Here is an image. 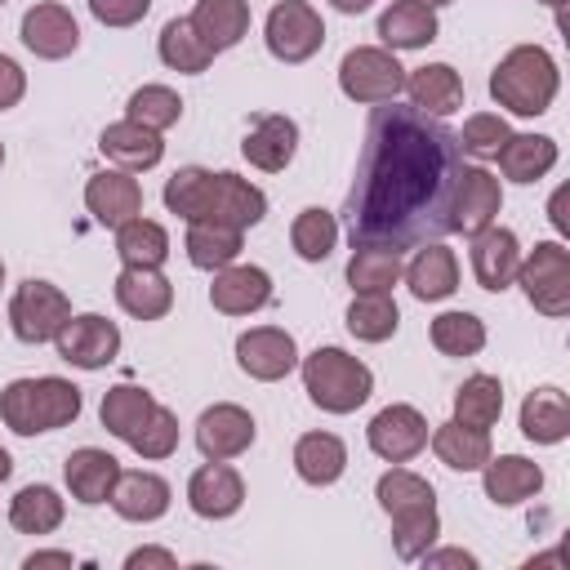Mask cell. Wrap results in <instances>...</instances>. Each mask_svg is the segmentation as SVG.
Returning <instances> with one entry per match:
<instances>
[{"label": "cell", "instance_id": "6da1fadb", "mask_svg": "<svg viewBox=\"0 0 570 570\" xmlns=\"http://www.w3.org/2000/svg\"><path fill=\"white\" fill-rule=\"evenodd\" d=\"M463 169V147L441 116L379 102L365 125L356 178L343 200L352 245L414 249L450 232V200Z\"/></svg>", "mask_w": 570, "mask_h": 570}, {"label": "cell", "instance_id": "7a4b0ae2", "mask_svg": "<svg viewBox=\"0 0 570 570\" xmlns=\"http://www.w3.org/2000/svg\"><path fill=\"white\" fill-rule=\"evenodd\" d=\"M165 209L187 218V223H227V227H254L267 214V196L232 174V169H200V165H183L169 183H165Z\"/></svg>", "mask_w": 570, "mask_h": 570}, {"label": "cell", "instance_id": "3957f363", "mask_svg": "<svg viewBox=\"0 0 570 570\" xmlns=\"http://www.w3.org/2000/svg\"><path fill=\"white\" fill-rule=\"evenodd\" d=\"M379 508L392 517V548L401 561H419L436 534H441V517H436V490L410 472V468H392L379 476L374 485Z\"/></svg>", "mask_w": 570, "mask_h": 570}, {"label": "cell", "instance_id": "277c9868", "mask_svg": "<svg viewBox=\"0 0 570 570\" xmlns=\"http://www.w3.org/2000/svg\"><path fill=\"white\" fill-rule=\"evenodd\" d=\"M76 414H80V387L71 379H58V374L13 379L0 392V419L18 436L58 432V428L76 423Z\"/></svg>", "mask_w": 570, "mask_h": 570}, {"label": "cell", "instance_id": "5b68a950", "mask_svg": "<svg viewBox=\"0 0 570 570\" xmlns=\"http://www.w3.org/2000/svg\"><path fill=\"white\" fill-rule=\"evenodd\" d=\"M557 89H561V71L543 45H517L490 71V98L512 116H543Z\"/></svg>", "mask_w": 570, "mask_h": 570}, {"label": "cell", "instance_id": "8992f818", "mask_svg": "<svg viewBox=\"0 0 570 570\" xmlns=\"http://www.w3.org/2000/svg\"><path fill=\"white\" fill-rule=\"evenodd\" d=\"M303 392L312 396L316 410L325 414H352L370 401L374 392V374L365 361H356L343 347H316L312 356H303Z\"/></svg>", "mask_w": 570, "mask_h": 570}, {"label": "cell", "instance_id": "52a82bcc", "mask_svg": "<svg viewBox=\"0 0 570 570\" xmlns=\"http://www.w3.org/2000/svg\"><path fill=\"white\" fill-rule=\"evenodd\" d=\"M338 89L361 107H379L405 89V67L383 45H356L338 62Z\"/></svg>", "mask_w": 570, "mask_h": 570}, {"label": "cell", "instance_id": "ba28073f", "mask_svg": "<svg viewBox=\"0 0 570 570\" xmlns=\"http://www.w3.org/2000/svg\"><path fill=\"white\" fill-rule=\"evenodd\" d=\"M517 285L525 289L530 307L543 316H566L570 312V249L561 240H539L521 267H517Z\"/></svg>", "mask_w": 570, "mask_h": 570}, {"label": "cell", "instance_id": "9c48e42d", "mask_svg": "<svg viewBox=\"0 0 570 570\" xmlns=\"http://www.w3.org/2000/svg\"><path fill=\"white\" fill-rule=\"evenodd\" d=\"M71 321V298L49 281H22L9 298V330L18 343H53L58 330Z\"/></svg>", "mask_w": 570, "mask_h": 570}, {"label": "cell", "instance_id": "30bf717a", "mask_svg": "<svg viewBox=\"0 0 570 570\" xmlns=\"http://www.w3.org/2000/svg\"><path fill=\"white\" fill-rule=\"evenodd\" d=\"M263 40L276 62L294 67V62H307L325 45V22L307 0H281V4H272L267 22H263Z\"/></svg>", "mask_w": 570, "mask_h": 570}, {"label": "cell", "instance_id": "8fae6325", "mask_svg": "<svg viewBox=\"0 0 570 570\" xmlns=\"http://www.w3.org/2000/svg\"><path fill=\"white\" fill-rule=\"evenodd\" d=\"M53 343H58V356L67 365H76V370H102L120 352V330H116V321H107L98 312H80V316H71L58 330Z\"/></svg>", "mask_w": 570, "mask_h": 570}, {"label": "cell", "instance_id": "7c38bea8", "mask_svg": "<svg viewBox=\"0 0 570 570\" xmlns=\"http://www.w3.org/2000/svg\"><path fill=\"white\" fill-rule=\"evenodd\" d=\"M503 209V187L490 169L481 165H463L459 183H454V200H450V232L476 236L481 227H490Z\"/></svg>", "mask_w": 570, "mask_h": 570}, {"label": "cell", "instance_id": "4fadbf2b", "mask_svg": "<svg viewBox=\"0 0 570 570\" xmlns=\"http://www.w3.org/2000/svg\"><path fill=\"white\" fill-rule=\"evenodd\" d=\"M365 441L383 463H410L428 445V419L414 405H387L370 419Z\"/></svg>", "mask_w": 570, "mask_h": 570}, {"label": "cell", "instance_id": "5bb4252c", "mask_svg": "<svg viewBox=\"0 0 570 570\" xmlns=\"http://www.w3.org/2000/svg\"><path fill=\"white\" fill-rule=\"evenodd\" d=\"M18 36H22V45H27L36 58H45V62H58V58H67V53L80 49V27H76L71 9H67V4H53V0L31 4V9L22 13V22H18Z\"/></svg>", "mask_w": 570, "mask_h": 570}, {"label": "cell", "instance_id": "9a60e30c", "mask_svg": "<svg viewBox=\"0 0 570 570\" xmlns=\"http://www.w3.org/2000/svg\"><path fill=\"white\" fill-rule=\"evenodd\" d=\"M236 365L258 379V383H276L285 379L294 365H298V347H294V334L276 330V325H258V330H245L236 338Z\"/></svg>", "mask_w": 570, "mask_h": 570}, {"label": "cell", "instance_id": "2e32d148", "mask_svg": "<svg viewBox=\"0 0 570 570\" xmlns=\"http://www.w3.org/2000/svg\"><path fill=\"white\" fill-rule=\"evenodd\" d=\"M254 436H258L254 414L232 401H218L196 419V450L205 459H236L254 445Z\"/></svg>", "mask_w": 570, "mask_h": 570}, {"label": "cell", "instance_id": "e0dca14e", "mask_svg": "<svg viewBox=\"0 0 570 570\" xmlns=\"http://www.w3.org/2000/svg\"><path fill=\"white\" fill-rule=\"evenodd\" d=\"M187 503L205 521L236 517L245 503V481L236 468H227V459H205V468H196L187 481Z\"/></svg>", "mask_w": 570, "mask_h": 570}, {"label": "cell", "instance_id": "ac0fdd59", "mask_svg": "<svg viewBox=\"0 0 570 570\" xmlns=\"http://www.w3.org/2000/svg\"><path fill=\"white\" fill-rule=\"evenodd\" d=\"M468 258H472V276H476L481 289H490V294L508 289V285L517 281V267H521L517 232H508V227H499V223L481 227V232L472 236Z\"/></svg>", "mask_w": 570, "mask_h": 570}, {"label": "cell", "instance_id": "d6986e66", "mask_svg": "<svg viewBox=\"0 0 570 570\" xmlns=\"http://www.w3.org/2000/svg\"><path fill=\"white\" fill-rule=\"evenodd\" d=\"M209 303L223 316H249V312L272 303V276L263 267H254V263H227V267L214 272Z\"/></svg>", "mask_w": 570, "mask_h": 570}, {"label": "cell", "instance_id": "ffe728a7", "mask_svg": "<svg viewBox=\"0 0 570 570\" xmlns=\"http://www.w3.org/2000/svg\"><path fill=\"white\" fill-rule=\"evenodd\" d=\"M85 209L102 227H120L142 214V187L129 169H102L85 183Z\"/></svg>", "mask_w": 570, "mask_h": 570}, {"label": "cell", "instance_id": "44dd1931", "mask_svg": "<svg viewBox=\"0 0 570 570\" xmlns=\"http://www.w3.org/2000/svg\"><path fill=\"white\" fill-rule=\"evenodd\" d=\"M240 151H245V160H249L254 169L281 174V169L294 160V151H298V125H294L289 116H281V111H267V116H258V120L249 125Z\"/></svg>", "mask_w": 570, "mask_h": 570}, {"label": "cell", "instance_id": "7402d4cb", "mask_svg": "<svg viewBox=\"0 0 570 570\" xmlns=\"http://www.w3.org/2000/svg\"><path fill=\"white\" fill-rule=\"evenodd\" d=\"M98 151H102L116 169L142 174V169H156V165H160L165 142H160V134H156V129H147V125H138V120H129V116H125V120H116V125H107V129H102Z\"/></svg>", "mask_w": 570, "mask_h": 570}, {"label": "cell", "instance_id": "603a6c76", "mask_svg": "<svg viewBox=\"0 0 570 570\" xmlns=\"http://www.w3.org/2000/svg\"><path fill=\"white\" fill-rule=\"evenodd\" d=\"M481 485H485V499L499 503V508H517L525 499H534L543 490V468L525 454H490L485 468H481Z\"/></svg>", "mask_w": 570, "mask_h": 570}, {"label": "cell", "instance_id": "cb8c5ba5", "mask_svg": "<svg viewBox=\"0 0 570 570\" xmlns=\"http://www.w3.org/2000/svg\"><path fill=\"white\" fill-rule=\"evenodd\" d=\"M111 289H116V303L134 321H160L174 307V285L160 267H120Z\"/></svg>", "mask_w": 570, "mask_h": 570}, {"label": "cell", "instance_id": "d4e9b609", "mask_svg": "<svg viewBox=\"0 0 570 570\" xmlns=\"http://www.w3.org/2000/svg\"><path fill=\"white\" fill-rule=\"evenodd\" d=\"M62 476H67L71 499L85 503V508H94V503H107L111 499V485L120 476V463H116V454H107L98 445H80V450L67 454Z\"/></svg>", "mask_w": 570, "mask_h": 570}, {"label": "cell", "instance_id": "484cf974", "mask_svg": "<svg viewBox=\"0 0 570 570\" xmlns=\"http://www.w3.org/2000/svg\"><path fill=\"white\" fill-rule=\"evenodd\" d=\"M111 512L125 521H160L169 512V481L156 472H120L111 485Z\"/></svg>", "mask_w": 570, "mask_h": 570}, {"label": "cell", "instance_id": "4316f807", "mask_svg": "<svg viewBox=\"0 0 570 570\" xmlns=\"http://www.w3.org/2000/svg\"><path fill=\"white\" fill-rule=\"evenodd\" d=\"M401 276H405L410 294H414L419 303H441V298H450V294L459 289V258H454V249H445L441 240H428Z\"/></svg>", "mask_w": 570, "mask_h": 570}, {"label": "cell", "instance_id": "83f0119b", "mask_svg": "<svg viewBox=\"0 0 570 570\" xmlns=\"http://www.w3.org/2000/svg\"><path fill=\"white\" fill-rule=\"evenodd\" d=\"M405 94H410V107L428 116H450L463 107V76L450 62H428L405 76Z\"/></svg>", "mask_w": 570, "mask_h": 570}, {"label": "cell", "instance_id": "f1b7e54d", "mask_svg": "<svg viewBox=\"0 0 570 570\" xmlns=\"http://www.w3.org/2000/svg\"><path fill=\"white\" fill-rule=\"evenodd\" d=\"M436 9L419 4V0H396L379 13V40L383 49H423L436 40Z\"/></svg>", "mask_w": 570, "mask_h": 570}, {"label": "cell", "instance_id": "f546056e", "mask_svg": "<svg viewBox=\"0 0 570 570\" xmlns=\"http://www.w3.org/2000/svg\"><path fill=\"white\" fill-rule=\"evenodd\" d=\"M405 263H401V249L392 245H370V240H356L352 245V258H347V285L356 294H392V285L401 281Z\"/></svg>", "mask_w": 570, "mask_h": 570}, {"label": "cell", "instance_id": "4dcf8cb0", "mask_svg": "<svg viewBox=\"0 0 570 570\" xmlns=\"http://www.w3.org/2000/svg\"><path fill=\"white\" fill-rule=\"evenodd\" d=\"M428 441H432V454H436L445 468H454V472H481L485 459L494 454V450H490V432H485V428H468V423H459V419L436 423V432H432Z\"/></svg>", "mask_w": 570, "mask_h": 570}, {"label": "cell", "instance_id": "1f68e13d", "mask_svg": "<svg viewBox=\"0 0 570 570\" xmlns=\"http://www.w3.org/2000/svg\"><path fill=\"white\" fill-rule=\"evenodd\" d=\"M191 27L200 31V40L223 53V49H236L249 31V4L245 0H196L191 9Z\"/></svg>", "mask_w": 570, "mask_h": 570}, {"label": "cell", "instance_id": "d6a6232c", "mask_svg": "<svg viewBox=\"0 0 570 570\" xmlns=\"http://www.w3.org/2000/svg\"><path fill=\"white\" fill-rule=\"evenodd\" d=\"M521 432L539 445H557L570 436V401L561 387H534L521 401Z\"/></svg>", "mask_w": 570, "mask_h": 570}, {"label": "cell", "instance_id": "836d02e7", "mask_svg": "<svg viewBox=\"0 0 570 570\" xmlns=\"http://www.w3.org/2000/svg\"><path fill=\"white\" fill-rule=\"evenodd\" d=\"M347 468V445L334 432H303L294 441V472L307 485H334Z\"/></svg>", "mask_w": 570, "mask_h": 570}, {"label": "cell", "instance_id": "e575fe53", "mask_svg": "<svg viewBox=\"0 0 570 570\" xmlns=\"http://www.w3.org/2000/svg\"><path fill=\"white\" fill-rule=\"evenodd\" d=\"M494 160H499L503 178H512V183H539L557 165V142L548 134H512L499 147Z\"/></svg>", "mask_w": 570, "mask_h": 570}, {"label": "cell", "instance_id": "d590c367", "mask_svg": "<svg viewBox=\"0 0 570 570\" xmlns=\"http://www.w3.org/2000/svg\"><path fill=\"white\" fill-rule=\"evenodd\" d=\"M156 405H160V401H156L147 387H134V383H116V387H107V392H102V405H98V414H102V428L129 445V441L138 436V428L151 419V410H156Z\"/></svg>", "mask_w": 570, "mask_h": 570}, {"label": "cell", "instance_id": "8d00e7d4", "mask_svg": "<svg viewBox=\"0 0 570 570\" xmlns=\"http://www.w3.org/2000/svg\"><path fill=\"white\" fill-rule=\"evenodd\" d=\"M240 245H245V232L227 227V223H187V240H183L191 267H200V272H218V267L236 263Z\"/></svg>", "mask_w": 570, "mask_h": 570}, {"label": "cell", "instance_id": "74e56055", "mask_svg": "<svg viewBox=\"0 0 570 570\" xmlns=\"http://www.w3.org/2000/svg\"><path fill=\"white\" fill-rule=\"evenodd\" d=\"M67 517V503L53 485H22L9 503V525L18 534H53Z\"/></svg>", "mask_w": 570, "mask_h": 570}, {"label": "cell", "instance_id": "f35d334b", "mask_svg": "<svg viewBox=\"0 0 570 570\" xmlns=\"http://www.w3.org/2000/svg\"><path fill=\"white\" fill-rule=\"evenodd\" d=\"M160 62L169 71H183V76H200L209 62H214V49L200 40V31L191 27V18H169L160 27Z\"/></svg>", "mask_w": 570, "mask_h": 570}, {"label": "cell", "instance_id": "ab89813d", "mask_svg": "<svg viewBox=\"0 0 570 570\" xmlns=\"http://www.w3.org/2000/svg\"><path fill=\"white\" fill-rule=\"evenodd\" d=\"M116 254L125 267H160L169 258V232L138 214L116 227Z\"/></svg>", "mask_w": 570, "mask_h": 570}, {"label": "cell", "instance_id": "60d3db41", "mask_svg": "<svg viewBox=\"0 0 570 570\" xmlns=\"http://www.w3.org/2000/svg\"><path fill=\"white\" fill-rule=\"evenodd\" d=\"M503 414V383L494 374H472L459 383L454 392V419L468 423V428H494Z\"/></svg>", "mask_w": 570, "mask_h": 570}, {"label": "cell", "instance_id": "b9f144b4", "mask_svg": "<svg viewBox=\"0 0 570 570\" xmlns=\"http://www.w3.org/2000/svg\"><path fill=\"white\" fill-rule=\"evenodd\" d=\"M334 240H338V218L330 209H321V205L298 209V218L289 223V245H294V254L303 263H325Z\"/></svg>", "mask_w": 570, "mask_h": 570}, {"label": "cell", "instance_id": "7bdbcfd3", "mask_svg": "<svg viewBox=\"0 0 570 570\" xmlns=\"http://www.w3.org/2000/svg\"><path fill=\"white\" fill-rule=\"evenodd\" d=\"M396 325H401V312L392 294H356L347 307V334H356L361 343H383L396 334Z\"/></svg>", "mask_w": 570, "mask_h": 570}, {"label": "cell", "instance_id": "ee69618b", "mask_svg": "<svg viewBox=\"0 0 570 570\" xmlns=\"http://www.w3.org/2000/svg\"><path fill=\"white\" fill-rule=\"evenodd\" d=\"M428 338H432V347L441 356H476L485 347V325L472 312H441L432 321Z\"/></svg>", "mask_w": 570, "mask_h": 570}, {"label": "cell", "instance_id": "f6af8a7d", "mask_svg": "<svg viewBox=\"0 0 570 570\" xmlns=\"http://www.w3.org/2000/svg\"><path fill=\"white\" fill-rule=\"evenodd\" d=\"M125 116L138 120V125H147V129H156V134H165L169 125L183 120V98L169 85H142V89L129 94Z\"/></svg>", "mask_w": 570, "mask_h": 570}, {"label": "cell", "instance_id": "bcb514c9", "mask_svg": "<svg viewBox=\"0 0 570 570\" xmlns=\"http://www.w3.org/2000/svg\"><path fill=\"white\" fill-rule=\"evenodd\" d=\"M508 138H512V129H508V120L494 116V111H476V116H468L463 129H459V147H463L468 156H476V160H494Z\"/></svg>", "mask_w": 570, "mask_h": 570}, {"label": "cell", "instance_id": "7dc6e473", "mask_svg": "<svg viewBox=\"0 0 570 570\" xmlns=\"http://www.w3.org/2000/svg\"><path fill=\"white\" fill-rule=\"evenodd\" d=\"M129 450H134L138 459H169V454L178 450V414L165 410V405H156L151 419L138 428V436L129 441Z\"/></svg>", "mask_w": 570, "mask_h": 570}, {"label": "cell", "instance_id": "c3c4849f", "mask_svg": "<svg viewBox=\"0 0 570 570\" xmlns=\"http://www.w3.org/2000/svg\"><path fill=\"white\" fill-rule=\"evenodd\" d=\"M147 9H151V0H89V13L102 27H134L147 18Z\"/></svg>", "mask_w": 570, "mask_h": 570}, {"label": "cell", "instance_id": "681fc988", "mask_svg": "<svg viewBox=\"0 0 570 570\" xmlns=\"http://www.w3.org/2000/svg\"><path fill=\"white\" fill-rule=\"evenodd\" d=\"M22 94H27V71H22L9 53H0V111L18 107V102H22Z\"/></svg>", "mask_w": 570, "mask_h": 570}, {"label": "cell", "instance_id": "f907efd6", "mask_svg": "<svg viewBox=\"0 0 570 570\" xmlns=\"http://www.w3.org/2000/svg\"><path fill=\"white\" fill-rule=\"evenodd\" d=\"M419 561H423V566H463V570H472V566H476V557H472V552H463V548H441V552H432V548H428Z\"/></svg>", "mask_w": 570, "mask_h": 570}, {"label": "cell", "instance_id": "816d5d0a", "mask_svg": "<svg viewBox=\"0 0 570 570\" xmlns=\"http://www.w3.org/2000/svg\"><path fill=\"white\" fill-rule=\"evenodd\" d=\"M125 566H129V570H138V566H165V570H169V566H174V552H165V548H138V552L125 557Z\"/></svg>", "mask_w": 570, "mask_h": 570}, {"label": "cell", "instance_id": "f5cc1de1", "mask_svg": "<svg viewBox=\"0 0 570 570\" xmlns=\"http://www.w3.org/2000/svg\"><path fill=\"white\" fill-rule=\"evenodd\" d=\"M22 566H27V570H40V566H71V552H31Z\"/></svg>", "mask_w": 570, "mask_h": 570}, {"label": "cell", "instance_id": "db71d44e", "mask_svg": "<svg viewBox=\"0 0 570 570\" xmlns=\"http://www.w3.org/2000/svg\"><path fill=\"white\" fill-rule=\"evenodd\" d=\"M330 4H334L338 13H365V9L374 4V0H330Z\"/></svg>", "mask_w": 570, "mask_h": 570}, {"label": "cell", "instance_id": "11a10c76", "mask_svg": "<svg viewBox=\"0 0 570 570\" xmlns=\"http://www.w3.org/2000/svg\"><path fill=\"white\" fill-rule=\"evenodd\" d=\"M561 200H566V191L552 196V223H557V232H570V223H566V214H561Z\"/></svg>", "mask_w": 570, "mask_h": 570}, {"label": "cell", "instance_id": "9f6ffc18", "mask_svg": "<svg viewBox=\"0 0 570 570\" xmlns=\"http://www.w3.org/2000/svg\"><path fill=\"white\" fill-rule=\"evenodd\" d=\"M9 472H13V459H9V450L0 445V481H9Z\"/></svg>", "mask_w": 570, "mask_h": 570}, {"label": "cell", "instance_id": "6f0895ef", "mask_svg": "<svg viewBox=\"0 0 570 570\" xmlns=\"http://www.w3.org/2000/svg\"><path fill=\"white\" fill-rule=\"evenodd\" d=\"M419 4H428V9H441V4H450V0H419Z\"/></svg>", "mask_w": 570, "mask_h": 570}, {"label": "cell", "instance_id": "680465c9", "mask_svg": "<svg viewBox=\"0 0 570 570\" xmlns=\"http://www.w3.org/2000/svg\"><path fill=\"white\" fill-rule=\"evenodd\" d=\"M539 4H552V9H557V4H561V0H539Z\"/></svg>", "mask_w": 570, "mask_h": 570}, {"label": "cell", "instance_id": "91938a15", "mask_svg": "<svg viewBox=\"0 0 570 570\" xmlns=\"http://www.w3.org/2000/svg\"><path fill=\"white\" fill-rule=\"evenodd\" d=\"M0 285H4V258H0Z\"/></svg>", "mask_w": 570, "mask_h": 570}, {"label": "cell", "instance_id": "94428289", "mask_svg": "<svg viewBox=\"0 0 570 570\" xmlns=\"http://www.w3.org/2000/svg\"><path fill=\"white\" fill-rule=\"evenodd\" d=\"M0 165H4V142H0Z\"/></svg>", "mask_w": 570, "mask_h": 570}, {"label": "cell", "instance_id": "6125c7cd", "mask_svg": "<svg viewBox=\"0 0 570 570\" xmlns=\"http://www.w3.org/2000/svg\"><path fill=\"white\" fill-rule=\"evenodd\" d=\"M0 4H9V0H0Z\"/></svg>", "mask_w": 570, "mask_h": 570}]
</instances>
